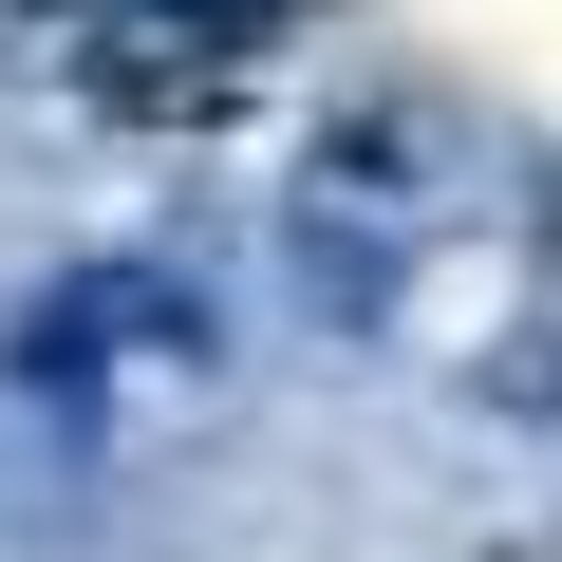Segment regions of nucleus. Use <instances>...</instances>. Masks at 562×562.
<instances>
[{
    "mask_svg": "<svg viewBox=\"0 0 562 562\" xmlns=\"http://www.w3.org/2000/svg\"><path fill=\"white\" fill-rule=\"evenodd\" d=\"M281 38V0H76V57L113 113H225Z\"/></svg>",
    "mask_w": 562,
    "mask_h": 562,
    "instance_id": "nucleus-1",
    "label": "nucleus"
}]
</instances>
